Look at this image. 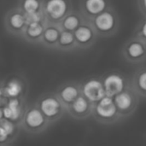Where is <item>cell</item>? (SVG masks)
<instances>
[{"mask_svg":"<svg viewBox=\"0 0 146 146\" xmlns=\"http://www.w3.org/2000/svg\"><path fill=\"white\" fill-rule=\"evenodd\" d=\"M92 117L101 125H114L122 121L113 98L105 96L100 101L94 103Z\"/></svg>","mask_w":146,"mask_h":146,"instance_id":"cell-1","label":"cell"},{"mask_svg":"<svg viewBox=\"0 0 146 146\" xmlns=\"http://www.w3.org/2000/svg\"><path fill=\"white\" fill-rule=\"evenodd\" d=\"M82 94L91 102L97 103L106 96L103 82L98 79H91L81 86Z\"/></svg>","mask_w":146,"mask_h":146,"instance_id":"cell-8","label":"cell"},{"mask_svg":"<svg viewBox=\"0 0 146 146\" xmlns=\"http://www.w3.org/2000/svg\"><path fill=\"white\" fill-rule=\"evenodd\" d=\"M44 0H18L17 7L26 15L44 14Z\"/></svg>","mask_w":146,"mask_h":146,"instance_id":"cell-15","label":"cell"},{"mask_svg":"<svg viewBox=\"0 0 146 146\" xmlns=\"http://www.w3.org/2000/svg\"><path fill=\"white\" fill-rule=\"evenodd\" d=\"M3 96L5 98H21L25 90V84L20 78H12L8 80L2 87Z\"/></svg>","mask_w":146,"mask_h":146,"instance_id":"cell-13","label":"cell"},{"mask_svg":"<svg viewBox=\"0 0 146 146\" xmlns=\"http://www.w3.org/2000/svg\"><path fill=\"white\" fill-rule=\"evenodd\" d=\"M61 31L53 24H46L44 31L39 40V44L46 47L57 46Z\"/></svg>","mask_w":146,"mask_h":146,"instance_id":"cell-14","label":"cell"},{"mask_svg":"<svg viewBox=\"0 0 146 146\" xmlns=\"http://www.w3.org/2000/svg\"><path fill=\"white\" fill-rule=\"evenodd\" d=\"M141 33H142V35L146 38V21L144 23V25H143V27H142Z\"/></svg>","mask_w":146,"mask_h":146,"instance_id":"cell-25","label":"cell"},{"mask_svg":"<svg viewBox=\"0 0 146 146\" xmlns=\"http://www.w3.org/2000/svg\"><path fill=\"white\" fill-rule=\"evenodd\" d=\"M106 96L114 98L116 94L124 91L127 86L125 80L117 74H111L107 75L103 81Z\"/></svg>","mask_w":146,"mask_h":146,"instance_id":"cell-11","label":"cell"},{"mask_svg":"<svg viewBox=\"0 0 146 146\" xmlns=\"http://www.w3.org/2000/svg\"><path fill=\"white\" fill-rule=\"evenodd\" d=\"M56 94L65 106L67 110V108L71 104H73L79 96L82 94L81 86L74 83H68L62 86L57 90Z\"/></svg>","mask_w":146,"mask_h":146,"instance_id":"cell-9","label":"cell"},{"mask_svg":"<svg viewBox=\"0 0 146 146\" xmlns=\"http://www.w3.org/2000/svg\"><path fill=\"white\" fill-rule=\"evenodd\" d=\"M23 111L24 110H22L21 109V98H9L5 103V105L3 107V118L9 120L13 122L18 121H21Z\"/></svg>","mask_w":146,"mask_h":146,"instance_id":"cell-12","label":"cell"},{"mask_svg":"<svg viewBox=\"0 0 146 146\" xmlns=\"http://www.w3.org/2000/svg\"><path fill=\"white\" fill-rule=\"evenodd\" d=\"M86 9L92 15H98L106 8L105 0H86L85 3Z\"/></svg>","mask_w":146,"mask_h":146,"instance_id":"cell-18","label":"cell"},{"mask_svg":"<svg viewBox=\"0 0 146 146\" xmlns=\"http://www.w3.org/2000/svg\"><path fill=\"white\" fill-rule=\"evenodd\" d=\"M133 89L139 98H146V70L141 71L136 75Z\"/></svg>","mask_w":146,"mask_h":146,"instance_id":"cell-17","label":"cell"},{"mask_svg":"<svg viewBox=\"0 0 146 146\" xmlns=\"http://www.w3.org/2000/svg\"><path fill=\"white\" fill-rule=\"evenodd\" d=\"M145 52V47L141 43L133 42L127 48V54L133 59H138L141 57Z\"/></svg>","mask_w":146,"mask_h":146,"instance_id":"cell-21","label":"cell"},{"mask_svg":"<svg viewBox=\"0 0 146 146\" xmlns=\"http://www.w3.org/2000/svg\"><path fill=\"white\" fill-rule=\"evenodd\" d=\"M74 39H75V38H74V33H72V32L67 31V30H62V31H61V33H60L57 46H60L62 48L68 47L74 44Z\"/></svg>","mask_w":146,"mask_h":146,"instance_id":"cell-22","label":"cell"},{"mask_svg":"<svg viewBox=\"0 0 146 146\" xmlns=\"http://www.w3.org/2000/svg\"><path fill=\"white\" fill-rule=\"evenodd\" d=\"M68 9L67 0H44V15L46 24L62 21L66 16Z\"/></svg>","mask_w":146,"mask_h":146,"instance_id":"cell-6","label":"cell"},{"mask_svg":"<svg viewBox=\"0 0 146 146\" xmlns=\"http://www.w3.org/2000/svg\"><path fill=\"white\" fill-rule=\"evenodd\" d=\"M46 27L45 21H32L28 22L22 33L21 38L29 44H37L42 37Z\"/></svg>","mask_w":146,"mask_h":146,"instance_id":"cell-10","label":"cell"},{"mask_svg":"<svg viewBox=\"0 0 146 146\" xmlns=\"http://www.w3.org/2000/svg\"><path fill=\"white\" fill-rule=\"evenodd\" d=\"M75 39L81 44L89 42L92 38V31L86 26H80L74 33Z\"/></svg>","mask_w":146,"mask_h":146,"instance_id":"cell-19","label":"cell"},{"mask_svg":"<svg viewBox=\"0 0 146 146\" xmlns=\"http://www.w3.org/2000/svg\"><path fill=\"white\" fill-rule=\"evenodd\" d=\"M62 26L64 30L67 31H75L80 27V19L75 15H68L64 17L62 21Z\"/></svg>","mask_w":146,"mask_h":146,"instance_id":"cell-20","label":"cell"},{"mask_svg":"<svg viewBox=\"0 0 146 146\" xmlns=\"http://www.w3.org/2000/svg\"><path fill=\"white\" fill-rule=\"evenodd\" d=\"M21 125L29 133H40L50 125L37 105L30 106L23 111Z\"/></svg>","mask_w":146,"mask_h":146,"instance_id":"cell-2","label":"cell"},{"mask_svg":"<svg viewBox=\"0 0 146 146\" xmlns=\"http://www.w3.org/2000/svg\"><path fill=\"white\" fill-rule=\"evenodd\" d=\"M0 145H1V144H0Z\"/></svg>","mask_w":146,"mask_h":146,"instance_id":"cell-29","label":"cell"},{"mask_svg":"<svg viewBox=\"0 0 146 146\" xmlns=\"http://www.w3.org/2000/svg\"><path fill=\"white\" fill-rule=\"evenodd\" d=\"M50 124L59 121L67 110L56 93H49L42 96L36 104Z\"/></svg>","mask_w":146,"mask_h":146,"instance_id":"cell-3","label":"cell"},{"mask_svg":"<svg viewBox=\"0 0 146 146\" xmlns=\"http://www.w3.org/2000/svg\"><path fill=\"white\" fill-rule=\"evenodd\" d=\"M3 98H5L4 96H3V89L2 87H0V104H1V102L3 100Z\"/></svg>","mask_w":146,"mask_h":146,"instance_id":"cell-26","label":"cell"},{"mask_svg":"<svg viewBox=\"0 0 146 146\" xmlns=\"http://www.w3.org/2000/svg\"><path fill=\"white\" fill-rule=\"evenodd\" d=\"M144 1V5H145V7L146 9V0H143Z\"/></svg>","mask_w":146,"mask_h":146,"instance_id":"cell-28","label":"cell"},{"mask_svg":"<svg viewBox=\"0 0 146 146\" xmlns=\"http://www.w3.org/2000/svg\"><path fill=\"white\" fill-rule=\"evenodd\" d=\"M95 25L101 32L110 31L115 25V18L110 12H102L95 19Z\"/></svg>","mask_w":146,"mask_h":146,"instance_id":"cell-16","label":"cell"},{"mask_svg":"<svg viewBox=\"0 0 146 146\" xmlns=\"http://www.w3.org/2000/svg\"><path fill=\"white\" fill-rule=\"evenodd\" d=\"M3 119V107H0V121Z\"/></svg>","mask_w":146,"mask_h":146,"instance_id":"cell-27","label":"cell"},{"mask_svg":"<svg viewBox=\"0 0 146 146\" xmlns=\"http://www.w3.org/2000/svg\"><path fill=\"white\" fill-rule=\"evenodd\" d=\"M9 138V137L8 136V134L6 133V132L0 127V144L2 145V144L5 143L8 140Z\"/></svg>","mask_w":146,"mask_h":146,"instance_id":"cell-24","label":"cell"},{"mask_svg":"<svg viewBox=\"0 0 146 146\" xmlns=\"http://www.w3.org/2000/svg\"><path fill=\"white\" fill-rule=\"evenodd\" d=\"M4 27L6 31L15 37H21L27 24V16L17 6L9 9L4 15Z\"/></svg>","mask_w":146,"mask_h":146,"instance_id":"cell-5","label":"cell"},{"mask_svg":"<svg viewBox=\"0 0 146 146\" xmlns=\"http://www.w3.org/2000/svg\"><path fill=\"white\" fill-rule=\"evenodd\" d=\"M93 105L94 103L81 94L67 108V114L74 120L84 121L92 117Z\"/></svg>","mask_w":146,"mask_h":146,"instance_id":"cell-7","label":"cell"},{"mask_svg":"<svg viewBox=\"0 0 146 146\" xmlns=\"http://www.w3.org/2000/svg\"><path fill=\"white\" fill-rule=\"evenodd\" d=\"M0 127L6 132L9 137H11L15 132V125L13 121L7 120V119H2L0 121Z\"/></svg>","mask_w":146,"mask_h":146,"instance_id":"cell-23","label":"cell"},{"mask_svg":"<svg viewBox=\"0 0 146 146\" xmlns=\"http://www.w3.org/2000/svg\"><path fill=\"white\" fill-rule=\"evenodd\" d=\"M113 99L122 121L132 116L137 110L139 96L133 89L127 87L124 91L116 94Z\"/></svg>","mask_w":146,"mask_h":146,"instance_id":"cell-4","label":"cell"}]
</instances>
